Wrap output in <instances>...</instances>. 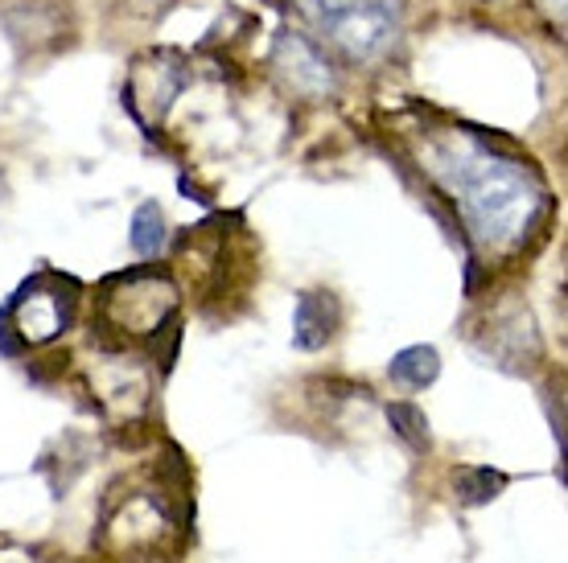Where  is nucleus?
Listing matches in <instances>:
<instances>
[{"mask_svg": "<svg viewBox=\"0 0 568 563\" xmlns=\"http://www.w3.org/2000/svg\"><path fill=\"white\" fill-rule=\"evenodd\" d=\"M440 177L462 211L466 243L495 255H515L544 235L552 218V197L531 165L495 153L478 127L454 132V144L440 149Z\"/></svg>", "mask_w": 568, "mask_h": 563, "instance_id": "nucleus-1", "label": "nucleus"}, {"mask_svg": "<svg viewBox=\"0 0 568 563\" xmlns=\"http://www.w3.org/2000/svg\"><path fill=\"white\" fill-rule=\"evenodd\" d=\"M310 21L322 42L351 66H371L399 38V9L404 0H284Z\"/></svg>", "mask_w": 568, "mask_h": 563, "instance_id": "nucleus-2", "label": "nucleus"}, {"mask_svg": "<svg viewBox=\"0 0 568 563\" xmlns=\"http://www.w3.org/2000/svg\"><path fill=\"white\" fill-rule=\"evenodd\" d=\"M74 305H79V284L74 280L58 276V272L33 276L0 309V350L17 358L21 346H50L71 329Z\"/></svg>", "mask_w": 568, "mask_h": 563, "instance_id": "nucleus-3", "label": "nucleus"}, {"mask_svg": "<svg viewBox=\"0 0 568 563\" xmlns=\"http://www.w3.org/2000/svg\"><path fill=\"white\" fill-rule=\"evenodd\" d=\"M178 313V288L170 272L132 268L120 272L100 288V329L115 334V341L149 338Z\"/></svg>", "mask_w": 568, "mask_h": 563, "instance_id": "nucleus-4", "label": "nucleus"}, {"mask_svg": "<svg viewBox=\"0 0 568 563\" xmlns=\"http://www.w3.org/2000/svg\"><path fill=\"white\" fill-rule=\"evenodd\" d=\"M190 86V66L178 50H149L129 66V79H124V108L136 120L141 132L156 136L165 115H170L173 99Z\"/></svg>", "mask_w": 568, "mask_h": 563, "instance_id": "nucleus-5", "label": "nucleus"}, {"mask_svg": "<svg viewBox=\"0 0 568 563\" xmlns=\"http://www.w3.org/2000/svg\"><path fill=\"white\" fill-rule=\"evenodd\" d=\"M268 71L284 95L305 99V103H322L338 91V71H334L329 54L310 33H297V29H281L272 38Z\"/></svg>", "mask_w": 568, "mask_h": 563, "instance_id": "nucleus-6", "label": "nucleus"}, {"mask_svg": "<svg viewBox=\"0 0 568 563\" xmlns=\"http://www.w3.org/2000/svg\"><path fill=\"white\" fill-rule=\"evenodd\" d=\"M4 25L13 33V42L29 45V50H42V45H58L67 33V13L58 9L54 0H21L4 9Z\"/></svg>", "mask_w": 568, "mask_h": 563, "instance_id": "nucleus-7", "label": "nucleus"}, {"mask_svg": "<svg viewBox=\"0 0 568 563\" xmlns=\"http://www.w3.org/2000/svg\"><path fill=\"white\" fill-rule=\"evenodd\" d=\"M338 321H342V305L334 293H322V288H313V293H301L297 296V313H293V346L297 350H326L329 338L338 334Z\"/></svg>", "mask_w": 568, "mask_h": 563, "instance_id": "nucleus-8", "label": "nucleus"}, {"mask_svg": "<svg viewBox=\"0 0 568 563\" xmlns=\"http://www.w3.org/2000/svg\"><path fill=\"white\" fill-rule=\"evenodd\" d=\"M454 490L457 502H466V506H490L498 493L507 490V473L490 465H466L454 473Z\"/></svg>", "mask_w": 568, "mask_h": 563, "instance_id": "nucleus-9", "label": "nucleus"}, {"mask_svg": "<svg viewBox=\"0 0 568 563\" xmlns=\"http://www.w3.org/2000/svg\"><path fill=\"white\" fill-rule=\"evenodd\" d=\"M387 375H392L396 382H404V387L420 391V387H428V382H437L440 354L433 350V346H408V350H399L396 358L387 362Z\"/></svg>", "mask_w": 568, "mask_h": 563, "instance_id": "nucleus-10", "label": "nucleus"}, {"mask_svg": "<svg viewBox=\"0 0 568 563\" xmlns=\"http://www.w3.org/2000/svg\"><path fill=\"white\" fill-rule=\"evenodd\" d=\"M129 239H132V252H136V255H161V247H165V239H170L161 202H141V206H136Z\"/></svg>", "mask_w": 568, "mask_h": 563, "instance_id": "nucleus-11", "label": "nucleus"}, {"mask_svg": "<svg viewBox=\"0 0 568 563\" xmlns=\"http://www.w3.org/2000/svg\"><path fill=\"white\" fill-rule=\"evenodd\" d=\"M387 423L404 444L413 452L433 449V437H428V416L416 403H387Z\"/></svg>", "mask_w": 568, "mask_h": 563, "instance_id": "nucleus-12", "label": "nucleus"}, {"mask_svg": "<svg viewBox=\"0 0 568 563\" xmlns=\"http://www.w3.org/2000/svg\"><path fill=\"white\" fill-rule=\"evenodd\" d=\"M149 346H153V362L161 375H170L173 362H178V350H182V317L173 313L170 321L161 325L156 334H149Z\"/></svg>", "mask_w": 568, "mask_h": 563, "instance_id": "nucleus-13", "label": "nucleus"}, {"mask_svg": "<svg viewBox=\"0 0 568 563\" xmlns=\"http://www.w3.org/2000/svg\"><path fill=\"white\" fill-rule=\"evenodd\" d=\"M173 9V0H115V13L129 21H156Z\"/></svg>", "mask_w": 568, "mask_h": 563, "instance_id": "nucleus-14", "label": "nucleus"}, {"mask_svg": "<svg viewBox=\"0 0 568 563\" xmlns=\"http://www.w3.org/2000/svg\"><path fill=\"white\" fill-rule=\"evenodd\" d=\"M536 13L548 21V29H556V38H565V21H568V0H531Z\"/></svg>", "mask_w": 568, "mask_h": 563, "instance_id": "nucleus-15", "label": "nucleus"}]
</instances>
